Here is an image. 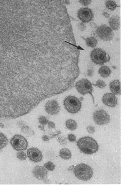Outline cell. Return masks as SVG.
<instances>
[{"mask_svg": "<svg viewBox=\"0 0 121 185\" xmlns=\"http://www.w3.org/2000/svg\"><path fill=\"white\" fill-rule=\"evenodd\" d=\"M77 146L81 152L85 154L90 155L97 152L99 145L94 139L90 137H85L79 139Z\"/></svg>", "mask_w": 121, "mask_h": 185, "instance_id": "cell-1", "label": "cell"}, {"mask_svg": "<svg viewBox=\"0 0 121 185\" xmlns=\"http://www.w3.org/2000/svg\"><path fill=\"white\" fill-rule=\"evenodd\" d=\"M73 169L76 177L81 180H89L93 176V170L87 164L82 163L75 166Z\"/></svg>", "mask_w": 121, "mask_h": 185, "instance_id": "cell-2", "label": "cell"}, {"mask_svg": "<svg viewBox=\"0 0 121 185\" xmlns=\"http://www.w3.org/2000/svg\"><path fill=\"white\" fill-rule=\"evenodd\" d=\"M64 106L70 113H77L81 108V102L79 99L75 96H68L64 99Z\"/></svg>", "mask_w": 121, "mask_h": 185, "instance_id": "cell-3", "label": "cell"}, {"mask_svg": "<svg viewBox=\"0 0 121 185\" xmlns=\"http://www.w3.org/2000/svg\"><path fill=\"white\" fill-rule=\"evenodd\" d=\"M90 58L93 63L98 65H103L109 61V55L105 51L100 48H96L92 51Z\"/></svg>", "mask_w": 121, "mask_h": 185, "instance_id": "cell-4", "label": "cell"}, {"mask_svg": "<svg viewBox=\"0 0 121 185\" xmlns=\"http://www.w3.org/2000/svg\"><path fill=\"white\" fill-rule=\"evenodd\" d=\"M75 87L77 91L82 95L90 94L93 99V103H94V99L92 94L93 91L92 84L88 79L83 78L78 80L76 83Z\"/></svg>", "mask_w": 121, "mask_h": 185, "instance_id": "cell-5", "label": "cell"}, {"mask_svg": "<svg viewBox=\"0 0 121 185\" xmlns=\"http://www.w3.org/2000/svg\"><path fill=\"white\" fill-rule=\"evenodd\" d=\"M12 147L17 151H25L28 147V142L24 136L21 135H15L10 141Z\"/></svg>", "mask_w": 121, "mask_h": 185, "instance_id": "cell-6", "label": "cell"}, {"mask_svg": "<svg viewBox=\"0 0 121 185\" xmlns=\"http://www.w3.org/2000/svg\"><path fill=\"white\" fill-rule=\"evenodd\" d=\"M95 32L98 37L104 41H109L114 38L112 29L106 25H102L98 27Z\"/></svg>", "mask_w": 121, "mask_h": 185, "instance_id": "cell-7", "label": "cell"}, {"mask_svg": "<svg viewBox=\"0 0 121 185\" xmlns=\"http://www.w3.org/2000/svg\"><path fill=\"white\" fill-rule=\"evenodd\" d=\"M93 120L98 125H103L110 122V116L107 112L103 110H97L93 113Z\"/></svg>", "mask_w": 121, "mask_h": 185, "instance_id": "cell-8", "label": "cell"}, {"mask_svg": "<svg viewBox=\"0 0 121 185\" xmlns=\"http://www.w3.org/2000/svg\"><path fill=\"white\" fill-rule=\"evenodd\" d=\"M77 15L78 18L83 23L89 22L93 19V13L89 8H81L78 10Z\"/></svg>", "mask_w": 121, "mask_h": 185, "instance_id": "cell-9", "label": "cell"}, {"mask_svg": "<svg viewBox=\"0 0 121 185\" xmlns=\"http://www.w3.org/2000/svg\"><path fill=\"white\" fill-rule=\"evenodd\" d=\"M45 111L50 115H56L61 111L59 103L56 100H49L46 103L45 106Z\"/></svg>", "mask_w": 121, "mask_h": 185, "instance_id": "cell-10", "label": "cell"}, {"mask_svg": "<svg viewBox=\"0 0 121 185\" xmlns=\"http://www.w3.org/2000/svg\"><path fill=\"white\" fill-rule=\"evenodd\" d=\"M28 158L31 161L37 163L41 161L43 159V155L41 151L36 148H30L27 151Z\"/></svg>", "mask_w": 121, "mask_h": 185, "instance_id": "cell-11", "label": "cell"}, {"mask_svg": "<svg viewBox=\"0 0 121 185\" xmlns=\"http://www.w3.org/2000/svg\"><path fill=\"white\" fill-rule=\"evenodd\" d=\"M33 174L37 179L39 180H45L47 177L48 172L45 167L37 166L33 169Z\"/></svg>", "mask_w": 121, "mask_h": 185, "instance_id": "cell-12", "label": "cell"}, {"mask_svg": "<svg viewBox=\"0 0 121 185\" xmlns=\"http://www.w3.org/2000/svg\"><path fill=\"white\" fill-rule=\"evenodd\" d=\"M103 104L110 107H114L117 103V99L115 95L111 93H106L102 98Z\"/></svg>", "mask_w": 121, "mask_h": 185, "instance_id": "cell-13", "label": "cell"}, {"mask_svg": "<svg viewBox=\"0 0 121 185\" xmlns=\"http://www.w3.org/2000/svg\"><path fill=\"white\" fill-rule=\"evenodd\" d=\"M110 89L111 92L114 95L121 94V82L119 80L115 79L110 82Z\"/></svg>", "mask_w": 121, "mask_h": 185, "instance_id": "cell-14", "label": "cell"}, {"mask_svg": "<svg viewBox=\"0 0 121 185\" xmlns=\"http://www.w3.org/2000/svg\"><path fill=\"white\" fill-rule=\"evenodd\" d=\"M110 26L114 30H118L120 27V19L118 16H113L110 18L109 21Z\"/></svg>", "mask_w": 121, "mask_h": 185, "instance_id": "cell-15", "label": "cell"}, {"mask_svg": "<svg viewBox=\"0 0 121 185\" xmlns=\"http://www.w3.org/2000/svg\"><path fill=\"white\" fill-rule=\"evenodd\" d=\"M99 73L103 78H106L111 74V70L109 67L106 66H103L100 68Z\"/></svg>", "mask_w": 121, "mask_h": 185, "instance_id": "cell-16", "label": "cell"}, {"mask_svg": "<svg viewBox=\"0 0 121 185\" xmlns=\"http://www.w3.org/2000/svg\"><path fill=\"white\" fill-rule=\"evenodd\" d=\"M59 156L63 159L69 160L71 157V151L67 148H64L60 151Z\"/></svg>", "mask_w": 121, "mask_h": 185, "instance_id": "cell-17", "label": "cell"}, {"mask_svg": "<svg viewBox=\"0 0 121 185\" xmlns=\"http://www.w3.org/2000/svg\"><path fill=\"white\" fill-rule=\"evenodd\" d=\"M86 41V44L88 46L91 48H94L97 44V40L93 37L83 38Z\"/></svg>", "mask_w": 121, "mask_h": 185, "instance_id": "cell-18", "label": "cell"}, {"mask_svg": "<svg viewBox=\"0 0 121 185\" xmlns=\"http://www.w3.org/2000/svg\"><path fill=\"white\" fill-rule=\"evenodd\" d=\"M8 143V140L3 134V133L0 132V149H3L7 146Z\"/></svg>", "mask_w": 121, "mask_h": 185, "instance_id": "cell-19", "label": "cell"}, {"mask_svg": "<svg viewBox=\"0 0 121 185\" xmlns=\"http://www.w3.org/2000/svg\"><path fill=\"white\" fill-rule=\"evenodd\" d=\"M66 125L67 129L70 130H75L77 129V124L74 120L68 119L66 122Z\"/></svg>", "mask_w": 121, "mask_h": 185, "instance_id": "cell-20", "label": "cell"}, {"mask_svg": "<svg viewBox=\"0 0 121 185\" xmlns=\"http://www.w3.org/2000/svg\"><path fill=\"white\" fill-rule=\"evenodd\" d=\"M21 129L22 132L27 136L30 137V136H33L34 135H35L34 130H33L31 127L27 126V125L23 127H21Z\"/></svg>", "mask_w": 121, "mask_h": 185, "instance_id": "cell-21", "label": "cell"}, {"mask_svg": "<svg viewBox=\"0 0 121 185\" xmlns=\"http://www.w3.org/2000/svg\"><path fill=\"white\" fill-rule=\"evenodd\" d=\"M105 5H106V7L107 9L111 11L115 10L118 7V5H117L116 3L114 1H112V0H108V1H107L105 3Z\"/></svg>", "mask_w": 121, "mask_h": 185, "instance_id": "cell-22", "label": "cell"}, {"mask_svg": "<svg viewBox=\"0 0 121 185\" xmlns=\"http://www.w3.org/2000/svg\"><path fill=\"white\" fill-rule=\"evenodd\" d=\"M44 166L47 170H49L51 171H54V170H55V165L51 162H48L46 164H45Z\"/></svg>", "mask_w": 121, "mask_h": 185, "instance_id": "cell-23", "label": "cell"}, {"mask_svg": "<svg viewBox=\"0 0 121 185\" xmlns=\"http://www.w3.org/2000/svg\"><path fill=\"white\" fill-rule=\"evenodd\" d=\"M17 158L21 161H25L27 158V155L25 152L22 151H20L17 153Z\"/></svg>", "mask_w": 121, "mask_h": 185, "instance_id": "cell-24", "label": "cell"}, {"mask_svg": "<svg viewBox=\"0 0 121 185\" xmlns=\"http://www.w3.org/2000/svg\"><path fill=\"white\" fill-rule=\"evenodd\" d=\"M93 85L96 86L100 88H104L106 86V84L105 83V82L103 81V80H100V79L98 80L97 82H96V84H93Z\"/></svg>", "mask_w": 121, "mask_h": 185, "instance_id": "cell-25", "label": "cell"}, {"mask_svg": "<svg viewBox=\"0 0 121 185\" xmlns=\"http://www.w3.org/2000/svg\"><path fill=\"white\" fill-rule=\"evenodd\" d=\"M39 121L40 125H47L49 122V120L44 116H40L39 117Z\"/></svg>", "mask_w": 121, "mask_h": 185, "instance_id": "cell-26", "label": "cell"}, {"mask_svg": "<svg viewBox=\"0 0 121 185\" xmlns=\"http://www.w3.org/2000/svg\"><path fill=\"white\" fill-rule=\"evenodd\" d=\"M58 140L61 145L62 146H65L67 144V139L66 137L63 136L58 137Z\"/></svg>", "mask_w": 121, "mask_h": 185, "instance_id": "cell-27", "label": "cell"}, {"mask_svg": "<svg viewBox=\"0 0 121 185\" xmlns=\"http://www.w3.org/2000/svg\"><path fill=\"white\" fill-rule=\"evenodd\" d=\"M68 139L70 142H73L76 141V137L75 136V135L73 134H70L68 135Z\"/></svg>", "mask_w": 121, "mask_h": 185, "instance_id": "cell-28", "label": "cell"}, {"mask_svg": "<svg viewBox=\"0 0 121 185\" xmlns=\"http://www.w3.org/2000/svg\"><path fill=\"white\" fill-rule=\"evenodd\" d=\"M87 131L90 134H93L95 132V128L92 125H89L87 127Z\"/></svg>", "mask_w": 121, "mask_h": 185, "instance_id": "cell-29", "label": "cell"}, {"mask_svg": "<svg viewBox=\"0 0 121 185\" xmlns=\"http://www.w3.org/2000/svg\"><path fill=\"white\" fill-rule=\"evenodd\" d=\"M80 3L84 6H88L90 4L92 0H79Z\"/></svg>", "mask_w": 121, "mask_h": 185, "instance_id": "cell-30", "label": "cell"}, {"mask_svg": "<svg viewBox=\"0 0 121 185\" xmlns=\"http://www.w3.org/2000/svg\"><path fill=\"white\" fill-rule=\"evenodd\" d=\"M47 125H48V127H49V129H55L56 125H55V123L53 122H52V121H49Z\"/></svg>", "mask_w": 121, "mask_h": 185, "instance_id": "cell-31", "label": "cell"}, {"mask_svg": "<svg viewBox=\"0 0 121 185\" xmlns=\"http://www.w3.org/2000/svg\"><path fill=\"white\" fill-rule=\"evenodd\" d=\"M78 27L79 28V29L80 30H81V31H83V30H85L86 29L85 25L83 23H81L79 24Z\"/></svg>", "mask_w": 121, "mask_h": 185, "instance_id": "cell-32", "label": "cell"}, {"mask_svg": "<svg viewBox=\"0 0 121 185\" xmlns=\"http://www.w3.org/2000/svg\"><path fill=\"white\" fill-rule=\"evenodd\" d=\"M26 123H25L24 121H20L19 122H17V125H18V127H24L25 125H26Z\"/></svg>", "mask_w": 121, "mask_h": 185, "instance_id": "cell-33", "label": "cell"}, {"mask_svg": "<svg viewBox=\"0 0 121 185\" xmlns=\"http://www.w3.org/2000/svg\"><path fill=\"white\" fill-rule=\"evenodd\" d=\"M42 139L44 141H49L50 140V137L47 135H44L42 136Z\"/></svg>", "mask_w": 121, "mask_h": 185, "instance_id": "cell-34", "label": "cell"}, {"mask_svg": "<svg viewBox=\"0 0 121 185\" xmlns=\"http://www.w3.org/2000/svg\"><path fill=\"white\" fill-rule=\"evenodd\" d=\"M39 129H41V130H42L43 131H45V127L44 125H39Z\"/></svg>", "mask_w": 121, "mask_h": 185, "instance_id": "cell-35", "label": "cell"}, {"mask_svg": "<svg viewBox=\"0 0 121 185\" xmlns=\"http://www.w3.org/2000/svg\"><path fill=\"white\" fill-rule=\"evenodd\" d=\"M90 27H93V28H96V27H97V25H96V24L94 23H90Z\"/></svg>", "mask_w": 121, "mask_h": 185, "instance_id": "cell-36", "label": "cell"}, {"mask_svg": "<svg viewBox=\"0 0 121 185\" xmlns=\"http://www.w3.org/2000/svg\"><path fill=\"white\" fill-rule=\"evenodd\" d=\"M74 167H75V166H71L68 169V171H72L73 169H74Z\"/></svg>", "mask_w": 121, "mask_h": 185, "instance_id": "cell-37", "label": "cell"}, {"mask_svg": "<svg viewBox=\"0 0 121 185\" xmlns=\"http://www.w3.org/2000/svg\"><path fill=\"white\" fill-rule=\"evenodd\" d=\"M103 15H104L106 18H109V15L107 13H106V12L103 13Z\"/></svg>", "mask_w": 121, "mask_h": 185, "instance_id": "cell-38", "label": "cell"}]
</instances>
